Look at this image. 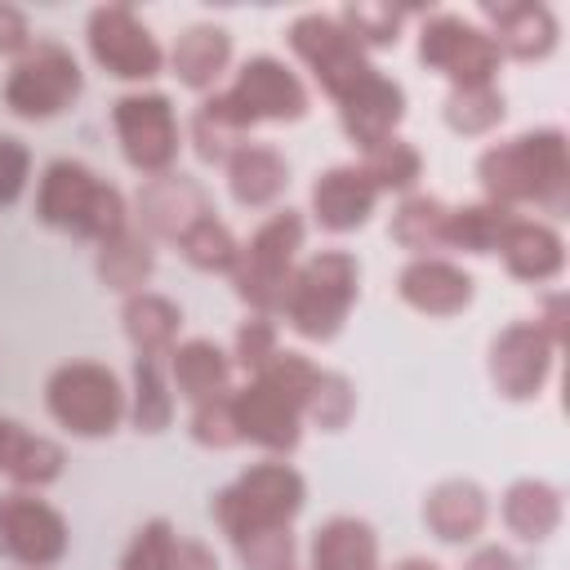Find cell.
Wrapping results in <instances>:
<instances>
[{
  "label": "cell",
  "mask_w": 570,
  "mask_h": 570,
  "mask_svg": "<svg viewBox=\"0 0 570 570\" xmlns=\"http://www.w3.org/2000/svg\"><path fill=\"white\" fill-rule=\"evenodd\" d=\"M356 414V387L347 374L338 370H321L312 392H307V405H303V423L321 428V432H343Z\"/></svg>",
  "instance_id": "obj_37"
},
{
  "label": "cell",
  "mask_w": 570,
  "mask_h": 570,
  "mask_svg": "<svg viewBox=\"0 0 570 570\" xmlns=\"http://www.w3.org/2000/svg\"><path fill=\"white\" fill-rule=\"evenodd\" d=\"M517 209H503L494 200H472V205H450L445 214V249H463V254H494L503 227L512 223Z\"/></svg>",
  "instance_id": "obj_33"
},
{
  "label": "cell",
  "mask_w": 570,
  "mask_h": 570,
  "mask_svg": "<svg viewBox=\"0 0 570 570\" xmlns=\"http://www.w3.org/2000/svg\"><path fill=\"white\" fill-rule=\"evenodd\" d=\"M276 352H281L276 316H258V312H249V316L236 325V338H232V365H240L245 374H258Z\"/></svg>",
  "instance_id": "obj_39"
},
{
  "label": "cell",
  "mask_w": 570,
  "mask_h": 570,
  "mask_svg": "<svg viewBox=\"0 0 570 570\" xmlns=\"http://www.w3.org/2000/svg\"><path fill=\"white\" fill-rule=\"evenodd\" d=\"M209 214H214L209 191H205L196 178L169 169V174L142 178V187H138V196H134V209H129V223H134L142 236L174 245L187 227H196V223L209 218Z\"/></svg>",
  "instance_id": "obj_15"
},
{
  "label": "cell",
  "mask_w": 570,
  "mask_h": 570,
  "mask_svg": "<svg viewBox=\"0 0 570 570\" xmlns=\"http://www.w3.org/2000/svg\"><path fill=\"white\" fill-rule=\"evenodd\" d=\"M463 570H521V561L499 543H481L463 557Z\"/></svg>",
  "instance_id": "obj_46"
},
{
  "label": "cell",
  "mask_w": 570,
  "mask_h": 570,
  "mask_svg": "<svg viewBox=\"0 0 570 570\" xmlns=\"http://www.w3.org/2000/svg\"><path fill=\"white\" fill-rule=\"evenodd\" d=\"M31 183V151L22 138L0 134V209L13 205Z\"/></svg>",
  "instance_id": "obj_41"
},
{
  "label": "cell",
  "mask_w": 570,
  "mask_h": 570,
  "mask_svg": "<svg viewBox=\"0 0 570 570\" xmlns=\"http://www.w3.org/2000/svg\"><path fill=\"white\" fill-rule=\"evenodd\" d=\"M392 570H441V566H436L432 557H401Z\"/></svg>",
  "instance_id": "obj_47"
},
{
  "label": "cell",
  "mask_w": 570,
  "mask_h": 570,
  "mask_svg": "<svg viewBox=\"0 0 570 570\" xmlns=\"http://www.w3.org/2000/svg\"><path fill=\"white\" fill-rule=\"evenodd\" d=\"M476 178L485 200L503 209L534 205L561 218L570 209V142L557 125H539L517 138L490 142L476 156Z\"/></svg>",
  "instance_id": "obj_2"
},
{
  "label": "cell",
  "mask_w": 570,
  "mask_h": 570,
  "mask_svg": "<svg viewBox=\"0 0 570 570\" xmlns=\"http://www.w3.org/2000/svg\"><path fill=\"white\" fill-rule=\"evenodd\" d=\"M557 343L534 321H512L490 338V383L503 401H534L552 379Z\"/></svg>",
  "instance_id": "obj_14"
},
{
  "label": "cell",
  "mask_w": 570,
  "mask_h": 570,
  "mask_svg": "<svg viewBox=\"0 0 570 570\" xmlns=\"http://www.w3.org/2000/svg\"><path fill=\"white\" fill-rule=\"evenodd\" d=\"M490 521V494L468 476H445L423 494V525L441 543H472Z\"/></svg>",
  "instance_id": "obj_22"
},
{
  "label": "cell",
  "mask_w": 570,
  "mask_h": 570,
  "mask_svg": "<svg viewBox=\"0 0 570 570\" xmlns=\"http://www.w3.org/2000/svg\"><path fill=\"white\" fill-rule=\"evenodd\" d=\"M232 414H236L240 441L267 450V459H285L303 441V410L263 379H249L245 387H232Z\"/></svg>",
  "instance_id": "obj_16"
},
{
  "label": "cell",
  "mask_w": 570,
  "mask_h": 570,
  "mask_svg": "<svg viewBox=\"0 0 570 570\" xmlns=\"http://www.w3.org/2000/svg\"><path fill=\"white\" fill-rule=\"evenodd\" d=\"M45 410L71 436L98 441V436H111L129 414V392L120 374L102 361H62L45 379Z\"/></svg>",
  "instance_id": "obj_7"
},
{
  "label": "cell",
  "mask_w": 570,
  "mask_h": 570,
  "mask_svg": "<svg viewBox=\"0 0 570 570\" xmlns=\"http://www.w3.org/2000/svg\"><path fill=\"white\" fill-rule=\"evenodd\" d=\"M356 165H361L365 178L379 187V196H383V191L410 196V191L419 187V178H423V151H419L414 142H405L401 134H392V138L374 142L370 151H361Z\"/></svg>",
  "instance_id": "obj_35"
},
{
  "label": "cell",
  "mask_w": 570,
  "mask_h": 570,
  "mask_svg": "<svg viewBox=\"0 0 570 570\" xmlns=\"http://www.w3.org/2000/svg\"><path fill=\"white\" fill-rule=\"evenodd\" d=\"M303 236H307V223L298 209H272L254 232L249 240H240V258L232 267V289L236 298L258 312V316H276L281 307V294L298 267V249H303Z\"/></svg>",
  "instance_id": "obj_6"
},
{
  "label": "cell",
  "mask_w": 570,
  "mask_h": 570,
  "mask_svg": "<svg viewBox=\"0 0 570 570\" xmlns=\"http://www.w3.org/2000/svg\"><path fill=\"white\" fill-rule=\"evenodd\" d=\"M285 45L307 67V76L321 85V94L334 102H343L356 85H365L379 71L370 62V49L334 13H298L285 27Z\"/></svg>",
  "instance_id": "obj_8"
},
{
  "label": "cell",
  "mask_w": 570,
  "mask_h": 570,
  "mask_svg": "<svg viewBox=\"0 0 570 570\" xmlns=\"http://www.w3.org/2000/svg\"><path fill=\"white\" fill-rule=\"evenodd\" d=\"M165 62L178 76V85H187L196 94H214L223 71L232 67V31L223 22H191L178 31Z\"/></svg>",
  "instance_id": "obj_23"
},
{
  "label": "cell",
  "mask_w": 570,
  "mask_h": 570,
  "mask_svg": "<svg viewBox=\"0 0 570 570\" xmlns=\"http://www.w3.org/2000/svg\"><path fill=\"white\" fill-rule=\"evenodd\" d=\"M174 249H178L196 272H227V276H232V267H236V258H240V240L232 236V227H227L218 214H209V218H200L196 227H187V232L174 240Z\"/></svg>",
  "instance_id": "obj_36"
},
{
  "label": "cell",
  "mask_w": 570,
  "mask_h": 570,
  "mask_svg": "<svg viewBox=\"0 0 570 570\" xmlns=\"http://www.w3.org/2000/svg\"><path fill=\"white\" fill-rule=\"evenodd\" d=\"M396 294L405 307L423 312V316H459L472 307L476 298V281L472 272H463L459 263L441 258V254H423V258H410L401 272H396Z\"/></svg>",
  "instance_id": "obj_17"
},
{
  "label": "cell",
  "mask_w": 570,
  "mask_h": 570,
  "mask_svg": "<svg viewBox=\"0 0 570 570\" xmlns=\"http://www.w3.org/2000/svg\"><path fill=\"white\" fill-rule=\"evenodd\" d=\"M187 432H191V441H196V445H205V450H232V445H240L236 414H232V392H223V396H214V401L191 405Z\"/></svg>",
  "instance_id": "obj_40"
},
{
  "label": "cell",
  "mask_w": 570,
  "mask_h": 570,
  "mask_svg": "<svg viewBox=\"0 0 570 570\" xmlns=\"http://www.w3.org/2000/svg\"><path fill=\"white\" fill-rule=\"evenodd\" d=\"M334 18H338L365 49H387V45L401 40V27H405L410 9H401V4H343Z\"/></svg>",
  "instance_id": "obj_38"
},
{
  "label": "cell",
  "mask_w": 570,
  "mask_h": 570,
  "mask_svg": "<svg viewBox=\"0 0 570 570\" xmlns=\"http://www.w3.org/2000/svg\"><path fill=\"white\" fill-rule=\"evenodd\" d=\"M174 383L169 356H134V387H129V423L138 432H165L174 423Z\"/></svg>",
  "instance_id": "obj_32"
},
{
  "label": "cell",
  "mask_w": 570,
  "mask_h": 570,
  "mask_svg": "<svg viewBox=\"0 0 570 570\" xmlns=\"http://www.w3.org/2000/svg\"><path fill=\"white\" fill-rule=\"evenodd\" d=\"M334 107H338L343 134H347L361 151H370L374 142H383V138H392V134L401 129V120H405V89H401V80L374 71L365 85H356V89H352L343 102H334Z\"/></svg>",
  "instance_id": "obj_20"
},
{
  "label": "cell",
  "mask_w": 570,
  "mask_h": 570,
  "mask_svg": "<svg viewBox=\"0 0 570 570\" xmlns=\"http://www.w3.org/2000/svg\"><path fill=\"white\" fill-rule=\"evenodd\" d=\"M503 111H508V98L499 85H450L441 102V120L463 138L490 134L503 120Z\"/></svg>",
  "instance_id": "obj_34"
},
{
  "label": "cell",
  "mask_w": 570,
  "mask_h": 570,
  "mask_svg": "<svg viewBox=\"0 0 570 570\" xmlns=\"http://www.w3.org/2000/svg\"><path fill=\"white\" fill-rule=\"evenodd\" d=\"M361 298V263L347 249H316L303 258L281 294L276 316L307 343H330Z\"/></svg>",
  "instance_id": "obj_5"
},
{
  "label": "cell",
  "mask_w": 570,
  "mask_h": 570,
  "mask_svg": "<svg viewBox=\"0 0 570 570\" xmlns=\"http://www.w3.org/2000/svg\"><path fill=\"white\" fill-rule=\"evenodd\" d=\"M165 570H218V557H214L209 543H200V539H183V534H178L174 548H169Z\"/></svg>",
  "instance_id": "obj_44"
},
{
  "label": "cell",
  "mask_w": 570,
  "mask_h": 570,
  "mask_svg": "<svg viewBox=\"0 0 570 570\" xmlns=\"http://www.w3.org/2000/svg\"><path fill=\"white\" fill-rule=\"evenodd\" d=\"M534 325L561 347L566 343V294L561 289H552V294H543V312L534 316Z\"/></svg>",
  "instance_id": "obj_45"
},
{
  "label": "cell",
  "mask_w": 570,
  "mask_h": 570,
  "mask_svg": "<svg viewBox=\"0 0 570 570\" xmlns=\"http://www.w3.org/2000/svg\"><path fill=\"white\" fill-rule=\"evenodd\" d=\"M307 503V481L285 459L249 463L232 485L209 499L214 525L227 534L245 570H289L294 566V534L289 521Z\"/></svg>",
  "instance_id": "obj_1"
},
{
  "label": "cell",
  "mask_w": 570,
  "mask_h": 570,
  "mask_svg": "<svg viewBox=\"0 0 570 570\" xmlns=\"http://www.w3.org/2000/svg\"><path fill=\"white\" fill-rule=\"evenodd\" d=\"M187 138H191V147H196V156H200L205 165H227V156L245 142V138H236L232 129H223L218 120H209L205 111H196V116H191Z\"/></svg>",
  "instance_id": "obj_42"
},
{
  "label": "cell",
  "mask_w": 570,
  "mask_h": 570,
  "mask_svg": "<svg viewBox=\"0 0 570 570\" xmlns=\"http://www.w3.org/2000/svg\"><path fill=\"white\" fill-rule=\"evenodd\" d=\"M561 512H566L561 490L543 476H521L499 499V517H503L508 534H517L521 543H548L561 525Z\"/></svg>",
  "instance_id": "obj_28"
},
{
  "label": "cell",
  "mask_w": 570,
  "mask_h": 570,
  "mask_svg": "<svg viewBox=\"0 0 570 570\" xmlns=\"http://www.w3.org/2000/svg\"><path fill=\"white\" fill-rule=\"evenodd\" d=\"M111 129L116 142L129 160V169H138L142 178L169 174L178 165L183 151V129H178V111L174 98L160 89H129L111 102Z\"/></svg>",
  "instance_id": "obj_10"
},
{
  "label": "cell",
  "mask_w": 570,
  "mask_h": 570,
  "mask_svg": "<svg viewBox=\"0 0 570 570\" xmlns=\"http://www.w3.org/2000/svg\"><path fill=\"white\" fill-rule=\"evenodd\" d=\"M94 272H98V281H102L107 289H116V294L129 298V294L147 289V281H151V272H156V240L142 236V232L129 223L125 232H116V236H107V240L98 245Z\"/></svg>",
  "instance_id": "obj_30"
},
{
  "label": "cell",
  "mask_w": 570,
  "mask_h": 570,
  "mask_svg": "<svg viewBox=\"0 0 570 570\" xmlns=\"http://www.w3.org/2000/svg\"><path fill=\"white\" fill-rule=\"evenodd\" d=\"M445 214H450V205H445L441 196L410 191V196H401V205L392 209L387 236H392L401 249H410V258L436 254V249H445Z\"/></svg>",
  "instance_id": "obj_31"
},
{
  "label": "cell",
  "mask_w": 570,
  "mask_h": 570,
  "mask_svg": "<svg viewBox=\"0 0 570 570\" xmlns=\"http://www.w3.org/2000/svg\"><path fill=\"white\" fill-rule=\"evenodd\" d=\"M227 191L240 209H267L285 196L289 187V160L272 147V142H240L227 156Z\"/></svg>",
  "instance_id": "obj_24"
},
{
  "label": "cell",
  "mask_w": 570,
  "mask_h": 570,
  "mask_svg": "<svg viewBox=\"0 0 570 570\" xmlns=\"http://www.w3.org/2000/svg\"><path fill=\"white\" fill-rule=\"evenodd\" d=\"M62 445L45 432H31L18 419H0V476H9L22 490H40L62 476Z\"/></svg>",
  "instance_id": "obj_25"
},
{
  "label": "cell",
  "mask_w": 570,
  "mask_h": 570,
  "mask_svg": "<svg viewBox=\"0 0 570 570\" xmlns=\"http://www.w3.org/2000/svg\"><path fill=\"white\" fill-rule=\"evenodd\" d=\"M120 321H125V338L134 356H169L183 330V307L156 289H138L125 298Z\"/></svg>",
  "instance_id": "obj_29"
},
{
  "label": "cell",
  "mask_w": 570,
  "mask_h": 570,
  "mask_svg": "<svg viewBox=\"0 0 570 570\" xmlns=\"http://www.w3.org/2000/svg\"><path fill=\"white\" fill-rule=\"evenodd\" d=\"M31 22H27V13L18 9V4H9V0H0V58H22L27 49H31Z\"/></svg>",
  "instance_id": "obj_43"
},
{
  "label": "cell",
  "mask_w": 570,
  "mask_h": 570,
  "mask_svg": "<svg viewBox=\"0 0 570 570\" xmlns=\"http://www.w3.org/2000/svg\"><path fill=\"white\" fill-rule=\"evenodd\" d=\"M307 570H379V534L365 517L338 512L312 530Z\"/></svg>",
  "instance_id": "obj_26"
},
{
  "label": "cell",
  "mask_w": 570,
  "mask_h": 570,
  "mask_svg": "<svg viewBox=\"0 0 570 570\" xmlns=\"http://www.w3.org/2000/svg\"><path fill=\"white\" fill-rule=\"evenodd\" d=\"M169 383L187 405L214 401L232 392V352H223L214 338H183L169 352Z\"/></svg>",
  "instance_id": "obj_27"
},
{
  "label": "cell",
  "mask_w": 570,
  "mask_h": 570,
  "mask_svg": "<svg viewBox=\"0 0 570 570\" xmlns=\"http://www.w3.org/2000/svg\"><path fill=\"white\" fill-rule=\"evenodd\" d=\"M67 521L36 490L0 494V552L22 570H49L67 557Z\"/></svg>",
  "instance_id": "obj_13"
},
{
  "label": "cell",
  "mask_w": 570,
  "mask_h": 570,
  "mask_svg": "<svg viewBox=\"0 0 570 570\" xmlns=\"http://www.w3.org/2000/svg\"><path fill=\"white\" fill-rule=\"evenodd\" d=\"M419 62L441 71L450 85H494L503 53L490 31L463 13H423L419 22Z\"/></svg>",
  "instance_id": "obj_11"
},
{
  "label": "cell",
  "mask_w": 570,
  "mask_h": 570,
  "mask_svg": "<svg viewBox=\"0 0 570 570\" xmlns=\"http://www.w3.org/2000/svg\"><path fill=\"white\" fill-rule=\"evenodd\" d=\"M481 18L490 22V40L503 58L517 62H539L557 49V13L539 0H499V4H481Z\"/></svg>",
  "instance_id": "obj_19"
},
{
  "label": "cell",
  "mask_w": 570,
  "mask_h": 570,
  "mask_svg": "<svg viewBox=\"0 0 570 570\" xmlns=\"http://www.w3.org/2000/svg\"><path fill=\"white\" fill-rule=\"evenodd\" d=\"M85 94L80 58L58 40H31L4 76V107L22 120H53Z\"/></svg>",
  "instance_id": "obj_9"
},
{
  "label": "cell",
  "mask_w": 570,
  "mask_h": 570,
  "mask_svg": "<svg viewBox=\"0 0 570 570\" xmlns=\"http://www.w3.org/2000/svg\"><path fill=\"white\" fill-rule=\"evenodd\" d=\"M36 218L62 236L102 245L107 236L129 227V200L116 183H107L85 160H49L36 187Z\"/></svg>",
  "instance_id": "obj_3"
},
{
  "label": "cell",
  "mask_w": 570,
  "mask_h": 570,
  "mask_svg": "<svg viewBox=\"0 0 570 570\" xmlns=\"http://www.w3.org/2000/svg\"><path fill=\"white\" fill-rule=\"evenodd\" d=\"M494 254L503 258L508 276H517L525 285H548L566 267L561 232L552 223H543V218H521V214H512V223L503 227Z\"/></svg>",
  "instance_id": "obj_21"
},
{
  "label": "cell",
  "mask_w": 570,
  "mask_h": 570,
  "mask_svg": "<svg viewBox=\"0 0 570 570\" xmlns=\"http://www.w3.org/2000/svg\"><path fill=\"white\" fill-rule=\"evenodd\" d=\"M307 200H312V209H307L312 223L330 236H343V232H356L370 223V214L379 205V187L365 178V169L356 160H347V165L321 169Z\"/></svg>",
  "instance_id": "obj_18"
},
{
  "label": "cell",
  "mask_w": 570,
  "mask_h": 570,
  "mask_svg": "<svg viewBox=\"0 0 570 570\" xmlns=\"http://www.w3.org/2000/svg\"><path fill=\"white\" fill-rule=\"evenodd\" d=\"M289 570H294V566H289Z\"/></svg>",
  "instance_id": "obj_48"
},
{
  "label": "cell",
  "mask_w": 570,
  "mask_h": 570,
  "mask_svg": "<svg viewBox=\"0 0 570 570\" xmlns=\"http://www.w3.org/2000/svg\"><path fill=\"white\" fill-rule=\"evenodd\" d=\"M85 40H89V58L116 80L142 85V80L160 76V67H165V49L151 36V27L138 18L134 4H120V0L98 4L85 22Z\"/></svg>",
  "instance_id": "obj_12"
},
{
  "label": "cell",
  "mask_w": 570,
  "mask_h": 570,
  "mask_svg": "<svg viewBox=\"0 0 570 570\" xmlns=\"http://www.w3.org/2000/svg\"><path fill=\"white\" fill-rule=\"evenodd\" d=\"M307 107H312V94H307L303 76L276 53H254L236 67L232 85L205 94L196 111H205L209 120H218L223 129L245 138L263 120H276V125L303 120Z\"/></svg>",
  "instance_id": "obj_4"
}]
</instances>
